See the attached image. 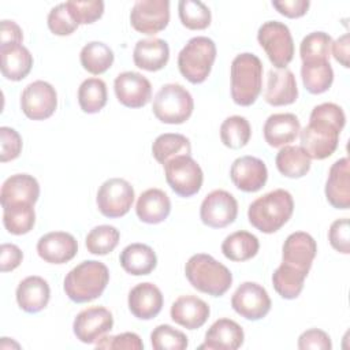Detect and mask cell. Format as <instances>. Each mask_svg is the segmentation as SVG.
I'll list each match as a JSON object with an SVG mask.
<instances>
[{
    "label": "cell",
    "mask_w": 350,
    "mask_h": 350,
    "mask_svg": "<svg viewBox=\"0 0 350 350\" xmlns=\"http://www.w3.org/2000/svg\"><path fill=\"white\" fill-rule=\"evenodd\" d=\"M33 204H14L3 208V224L12 235H23L31 231L36 223Z\"/></svg>",
    "instance_id": "38"
},
{
    "label": "cell",
    "mask_w": 350,
    "mask_h": 350,
    "mask_svg": "<svg viewBox=\"0 0 350 350\" xmlns=\"http://www.w3.org/2000/svg\"><path fill=\"white\" fill-rule=\"evenodd\" d=\"M301 78L309 93L321 94L331 88L334 82V70L329 62L302 63Z\"/></svg>",
    "instance_id": "35"
},
{
    "label": "cell",
    "mask_w": 350,
    "mask_h": 350,
    "mask_svg": "<svg viewBox=\"0 0 350 350\" xmlns=\"http://www.w3.org/2000/svg\"><path fill=\"white\" fill-rule=\"evenodd\" d=\"M168 59L170 46L167 41L156 37L138 40L133 51L134 64L146 71H159L164 68Z\"/></svg>",
    "instance_id": "28"
},
{
    "label": "cell",
    "mask_w": 350,
    "mask_h": 350,
    "mask_svg": "<svg viewBox=\"0 0 350 350\" xmlns=\"http://www.w3.org/2000/svg\"><path fill=\"white\" fill-rule=\"evenodd\" d=\"M1 74L10 81H22L33 67V56L22 44L0 46Z\"/></svg>",
    "instance_id": "30"
},
{
    "label": "cell",
    "mask_w": 350,
    "mask_h": 350,
    "mask_svg": "<svg viewBox=\"0 0 350 350\" xmlns=\"http://www.w3.org/2000/svg\"><path fill=\"white\" fill-rule=\"evenodd\" d=\"M23 34L19 25L14 21L3 19L0 23V46L22 44Z\"/></svg>",
    "instance_id": "53"
},
{
    "label": "cell",
    "mask_w": 350,
    "mask_h": 350,
    "mask_svg": "<svg viewBox=\"0 0 350 350\" xmlns=\"http://www.w3.org/2000/svg\"><path fill=\"white\" fill-rule=\"evenodd\" d=\"M298 349L301 350H331L332 343L329 335L319 328H310L304 331L298 338Z\"/></svg>",
    "instance_id": "50"
},
{
    "label": "cell",
    "mask_w": 350,
    "mask_h": 350,
    "mask_svg": "<svg viewBox=\"0 0 350 350\" xmlns=\"http://www.w3.org/2000/svg\"><path fill=\"white\" fill-rule=\"evenodd\" d=\"M310 157L301 146L286 145L283 146L275 159L278 171L287 178L298 179L305 176L310 170Z\"/></svg>",
    "instance_id": "33"
},
{
    "label": "cell",
    "mask_w": 350,
    "mask_h": 350,
    "mask_svg": "<svg viewBox=\"0 0 350 350\" xmlns=\"http://www.w3.org/2000/svg\"><path fill=\"white\" fill-rule=\"evenodd\" d=\"M46 23L49 30L56 36H70L78 27V23L70 15L66 3H60L49 11Z\"/></svg>",
    "instance_id": "46"
},
{
    "label": "cell",
    "mask_w": 350,
    "mask_h": 350,
    "mask_svg": "<svg viewBox=\"0 0 350 350\" xmlns=\"http://www.w3.org/2000/svg\"><path fill=\"white\" fill-rule=\"evenodd\" d=\"M127 304L134 317L139 320H152L161 312L164 298L156 284L145 282L130 290Z\"/></svg>",
    "instance_id": "20"
},
{
    "label": "cell",
    "mask_w": 350,
    "mask_h": 350,
    "mask_svg": "<svg viewBox=\"0 0 350 350\" xmlns=\"http://www.w3.org/2000/svg\"><path fill=\"white\" fill-rule=\"evenodd\" d=\"M257 40L275 68H287L294 57V41L284 23L279 21L264 22L258 27Z\"/></svg>",
    "instance_id": "8"
},
{
    "label": "cell",
    "mask_w": 350,
    "mask_h": 350,
    "mask_svg": "<svg viewBox=\"0 0 350 350\" xmlns=\"http://www.w3.org/2000/svg\"><path fill=\"white\" fill-rule=\"evenodd\" d=\"M109 282V271L97 260H86L74 267L64 278L63 290L75 304H85L98 298Z\"/></svg>",
    "instance_id": "3"
},
{
    "label": "cell",
    "mask_w": 350,
    "mask_h": 350,
    "mask_svg": "<svg viewBox=\"0 0 350 350\" xmlns=\"http://www.w3.org/2000/svg\"><path fill=\"white\" fill-rule=\"evenodd\" d=\"M23 260L22 250L14 243H3L0 247V265L3 272L14 271Z\"/></svg>",
    "instance_id": "52"
},
{
    "label": "cell",
    "mask_w": 350,
    "mask_h": 350,
    "mask_svg": "<svg viewBox=\"0 0 350 350\" xmlns=\"http://www.w3.org/2000/svg\"><path fill=\"white\" fill-rule=\"evenodd\" d=\"M264 98L269 105L282 107L295 103L298 98L297 81L288 68L269 70Z\"/></svg>",
    "instance_id": "21"
},
{
    "label": "cell",
    "mask_w": 350,
    "mask_h": 350,
    "mask_svg": "<svg viewBox=\"0 0 350 350\" xmlns=\"http://www.w3.org/2000/svg\"><path fill=\"white\" fill-rule=\"evenodd\" d=\"M113 327V316L104 306H90L81 310L72 323V331L82 343H96Z\"/></svg>",
    "instance_id": "15"
},
{
    "label": "cell",
    "mask_w": 350,
    "mask_h": 350,
    "mask_svg": "<svg viewBox=\"0 0 350 350\" xmlns=\"http://www.w3.org/2000/svg\"><path fill=\"white\" fill-rule=\"evenodd\" d=\"M120 232L116 227L109 224H101L93 227L85 239V245L89 253L96 256H105L118 246Z\"/></svg>",
    "instance_id": "42"
},
{
    "label": "cell",
    "mask_w": 350,
    "mask_h": 350,
    "mask_svg": "<svg viewBox=\"0 0 350 350\" xmlns=\"http://www.w3.org/2000/svg\"><path fill=\"white\" fill-rule=\"evenodd\" d=\"M252 137V127L246 118L239 115L228 116L220 126V139L230 149H241L247 145Z\"/></svg>",
    "instance_id": "40"
},
{
    "label": "cell",
    "mask_w": 350,
    "mask_h": 350,
    "mask_svg": "<svg viewBox=\"0 0 350 350\" xmlns=\"http://www.w3.org/2000/svg\"><path fill=\"white\" fill-rule=\"evenodd\" d=\"M178 14L182 25L189 30H204L211 25V10L200 0H180Z\"/></svg>",
    "instance_id": "43"
},
{
    "label": "cell",
    "mask_w": 350,
    "mask_h": 350,
    "mask_svg": "<svg viewBox=\"0 0 350 350\" xmlns=\"http://www.w3.org/2000/svg\"><path fill=\"white\" fill-rule=\"evenodd\" d=\"M310 1L309 0H279L272 1V7L276 11L287 18H301L309 10Z\"/></svg>",
    "instance_id": "51"
},
{
    "label": "cell",
    "mask_w": 350,
    "mask_h": 350,
    "mask_svg": "<svg viewBox=\"0 0 350 350\" xmlns=\"http://www.w3.org/2000/svg\"><path fill=\"white\" fill-rule=\"evenodd\" d=\"M107 85L100 78H88L78 88V104L85 113H97L107 104Z\"/></svg>",
    "instance_id": "37"
},
{
    "label": "cell",
    "mask_w": 350,
    "mask_h": 350,
    "mask_svg": "<svg viewBox=\"0 0 350 350\" xmlns=\"http://www.w3.org/2000/svg\"><path fill=\"white\" fill-rule=\"evenodd\" d=\"M118 101L127 108L145 107L152 98V85L146 77L135 71L120 72L113 82Z\"/></svg>",
    "instance_id": "17"
},
{
    "label": "cell",
    "mask_w": 350,
    "mask_h": 350,
    "mask_svg": "<svg viewBox=\"0 0 350 350\" xmlns=\"http://www.w3.org/2000/svg\"><path fill=\"white\" fill-rule=\"evenodd\" d=\"M78 252V242L70 232L52 231L37 242L38 256L49 264H64L72 260Z\"/></svg>",
    "instance_id": "19"
},
{
    "label": "cell",
    "mask_w": 350,
    "mask_h": 350,
    "mask_svg": "<svg viewBox=\"0 0 350 350\" xmlns=\"http://www.w3.org/2000/svg\"><path fill=\"white\" fill-rule=\"evenodd\" d=\"M325 198L336 209H349L350 206V170L349 159L336 160L329 171L325 182Z\"/></svg>",
    "instance_id": "24"
},
{
    "label": "cell",
    "mask_w": 350,
    "mask_h": 350,
    "mask_svg": "<svg viewBox=\"0 0 350 350\" xmlns=\"http://www.w3.org/2000/svg\"><path fill=\"white\" fill-rule=\"evenodd\" d=\"M131 26L148 36H154L164 30L170 22L168 0H138L130 12Z\"/></svg>",
    "instance_id": "14"
},
{
    "label": "cell",
    "mask_w": 350,
    "mask_h": 350,
    "mask_svg": "<svg viewBox=\"0 0 350 350\" xmlns=\"http://www.w3.org/2000/svg\"><path fill=\"white\" fill-rule=\"evenodd\" d=\"M153 115L167 124H182L193 113L194 100L179 83L163 85L153 98Z\"/></svg>",
    "instance_id": "7"
},
{
    "label": "cell",
    "mask_w": 350,
    "mask_h": 350,
    "mask_svg": "<svg viewBox=\"0 0 350 350\" xmlns=\"http://www.w3.org/2000/svg\"><path fill=\"white\" fill-rule=\"evenodd\" d=\"M317 253L313 237L304 231L290 234L282 247V264L295 268L308 276Z\"/></svg>",
    "instance_id": "16"
},
{
    "label": "cell",
    "mask_w": 350,
    "mask_h": 350,
    "mask_svg": "<svg viewBox=\"0 0 350 350\" xmlns=\"http://www.w3.org/2000/svg\"><path fill=\"white\" fill-rule=\"evenodd\" d=\"M328 241L336 252L342 254L350 253V227L347 217L332 221L328 230Z\"/></svg>",
    "instance_id": "48"
},
{
    "label": "cell",
    "mask_w": 350,
    "mask_h": 350,
    "mask_svg": "<svg viewBox=\"0 0 350 350\" xmlns=\"http://www.w3.org/2000/svg\"><path fill=\"white\" fill-rule=\"evenodd\" d=\"M122 268L134 276L149 275L157 265V256L154 250L145 243L127 245L119 256Z\"/></svg>",
    "instance_id": "31"
},
{
    "label": "cell",
    "mask_w": 350,
    "mask_h": 350,
    "mask_svg": "<svg viewBox=\"0 0 350 350\" xmlns=\"http://www.w3.org/2000/svg\"><path fill=\"white\" fill-rule=\"evenodd\" d=\"M66 7L78 25L93 23L104 14V1L101 0H68Z\"/></svg>",
    "instance_id": "45"
},
{
    "label": "cell",
    "mask_w": 350,
    "mask_h": 350,
    "mask_svg": "<svg viewBox=\"0 0 350 350\" xmlns=\"http://www.w3.org/2000/svg\"><path fill=\"white\" fill-rule=\"evenodd\" d=\"M115 55L112 49L101 41H90L81 49L79 60L82 67L93 74L100 75L111 68Z\"/></svg>",
    "instance_id": "36"
},
{
    "label": "cell",
    "mask_w": 350,
    "mask_h": 350,
    "mask_svg": "<svg viewBox=\"0 0 350 350\" xmlns=\"http://www.w3.org/2000/svg\"><path fill=\"white\" fill-rule=\"evenodd\" d=\"M185 275L196 290L212 297L224 295L232 284L231 271L205 253H197L187 260Z\"/></svg>",
    "instance_id": "4"
},
{
    "label": "cell",
    "mask_w": 350,
    "mask_h": 350,
    "mask_svg": "<svg viewBox=\"0 0 350 350\" xmlns=\"http://www.w3.org/2000/svg\"><path fill=\"white\" fill-rule=\"evenodd\" d=\"M260 249V242L256 235L249 231H235L227 235L221 243V252L226 258L237 262L253 258Z\"/></svg>",
    "instance_id": "32"
},
{
    "label": "cell",
    "mask_w": 350,
    "mask_h": 350,
    "mask_svg": "<svg viewBox=\"0 0 350 350\" xmlns=\"http://www.w3.org/2000/svg\"><path fill=\"white\" fill-rule=\"evenodd\" d=\"M150 343L154 350H185L189 346L187 336L168 324H160L152 331Z\"/></svg>",
    "instance_id": "44"
},
{
    "label": "cell",
    "mask_w": 350,
    "mask_h": 350,
    "mask_svg": "<svg viewBox=\"0 0 350 350\" xmlns=\"http://www.w3.org/2000/svg\"><path fill=\"white\" fill-rule=\"evenodd\" d=\"M245 334L242 327L231 319L216 320L205 332V340L200 349L208 350H237L243 345Z\"/></svg>",
    "instance_id": "22"
},
{
    "label": "cell",
    "mask_w": 350,
    "mask_h": 350,
    "mask_svg": "<svg viewBox=\"0 0 350 350\" xmlns=\"http://www.w3.org/2000/svg\"><path fill=\"white\" fill-rule=\"evenodd\" d=\"M21 108L31 120L48 119L57 108V93L49 82L41 79L34 81L23 89Z\"/></svg>",
    "instance_id": "11"
},
{
    "label": "cell",
    "mask_w": 350,
    "mask_h": 350,
    "mask_svg": "<svg viewBox=\"0 0 350 350\" xmlns=\"http://www.w3.org/2000/svg\"><path fill=\"white\" fill-rule=\"evenodd\" d=\"M294 200L284 189H275L257 200L247 209L249 223L264 234L280 230L293 216Z\"/></svg>",
    "instance_id": "2"
},
{
    "label": "cell",
    "mask_w": 350,
    "mask_h": 350,
    "mask_svg": "<svg viewBox=\"0 0 350 350\" xmlns=\"http://www.w3.org/2000/svg\"><path fill=\"white\" fill-rule=\"evenodd\" d=\"M165 180L175 194L191 197L197 194L204 182V174L200 164L190 156H178L164 164Z\"/></svg>",
    "instance_id": "9"
},
{
    "label": "cell",
    "mask_w": 350,
    "mask_h": 350,
    "mask_svg": "<svg viewBox=\"0 0 350 350\" xmlns=\"http://www.w3.org/2000/svg\"><path fill=\"white\" fill-rule=\"evenodd\" d=\"M346 123L343 109L334 103L316 105L309 116V123L299 131L301 148L310 159L324 160L338 148L339 134Z\"/></svg>",
    "instance_id": "1"
},
{
    "label": "cell",
    "mask_w": 350,
    "mask_h": 350,
    "mask_svg": "<svg viewBox=\"0 0 350 350\" xmlns=\"http://www.w3.org/2000/svg\"><path fill=\"white\" fill-rule=\"evenodd\" d=\"M305 278L306 275L295 268L280 264L272 273V284L282 298L295 299L304 288Z\"/></svg>",
    "instance_id": "39"
},
{
    "label": "cell",
    "mask_w": 350,
    "mask_h": 350,
    "mask_svg": "<svg viewBox=\"0 0 350 350\" xmlns=\"http://www.w3.org/2000/svg\"><path fill=\"white\" fill-rule=\"evenodd\" d=\"M40 197V185L37 179L29 174H15L7 178L1 186V206L14 204H36Z\"/></svg>",
    "instance_id": "23"
},
{
    "label": "cell",
    "mask_w": 350,
    "mask_h": 350,
    "mask_svg": "<svg viewBox=\"0 0 350 350\" xmlns=\"http://www.w3.org/2000/svg\"><path fill=\"white\" fill-rule=\"evenodd\" d=\"M16 302L26 313H38L46 308L51 298L48 282L41 276H27L16 287Z\"/></svg>",
    "instance_id": "26"
},
{
    "label": "cell",
    "mask_w": 350,
    "mask_h": 350,
    "mask_svg": "<svg viewBox=\"0 0 350 350\" xmlns=\"http://www.w3.org/2000/svg\"><path fill=\"white\" fill-rule=\"evenodd\" d=\"M170 314L176 324L187 329H197L206 323L211 309L204 299L196 295H180L172 304Z\"/></svg>",
    "instance_id": "25"
},
{
    "label": "cell",
    "mask_w": 350,
    "mask_h": 350,
    "mask_svg": "<svg viewBox=\"0 0 350 350\" xmlns=\"http://www.w3.org/2000/svg\"><path fill=\"white\" fill-rule=\"evenodd\" d=\"M332 38L325 31H313L305 36L299 45L302 63L329 62Z\"/></svg>",
    "instance_id": "41"
},
{
    "label": "cell",
    "mask_w": 350,
    "mask_h": 350,
    "mask_svg": "<svg viewBox=\"0 0 350 350\" xmlns=\"http://www.w3.org/2000/svg\"><path fill=\"white\" fill-rule=\"evenodd\" d=\"M134 189L123 178L107 179L98 189L96 202L105 217L115 219L124 216L134 202Z\"/></svg>",
    "instance_id": "10"
},
{
    "label": "cell",
    "mask_w": 350,
    "mask_h": 350,
    "mask_svg": "<svg viewBox=\"0 0 350 350\" xmlns=\"http://www.w3.org/2000/svg\"><path fill=\"white\" fill-rule=\"evenodd\" d=\"M0 161L7 163L15 160L22 152V137L19 133L11 127H0Z\"/></svg>",
    "instance_id": "47"
},
{
    "label": "cell",
    "mask_w": 350,
    "mask_h": 350,
    "mask_svg": "<svg viewBox=\"0 0 350 350\" xmlns=\"http://www.w3.org/2000/svg\"><path fill=\"white\" fill-rule=\"evenodd\" d=\"M299 131V119L290 112L269 115L262 129L264 139L272 148L286 146L298 137Z\"/></svg>",
    "instance_id": "27"
},
{
    "label": "cell",
    "mask_w": 350,
    "mask_h": 350,
    "mask_svg": "<svg viewBox=\"0 0 350 350\" xmlns=\"http://www.w3.org/2000/svg\"><path fill=\"white\" fill-rule=\"evenodd\" d=\"M171 212V200L161 189H148L138 197L135 213L138 219L148 224L164 221Z\"/></svg>",
    "instance_id": "29"
},
{
    "label": "cell",
    "mask_w": 350,
    "mask_h": 350,
    "mask_svg": "<svg viewBox=\"0 0 350 350\" xmlns=\"http://www.w3.org/2000/svg\"><path fill=\"white\" fill-rule=\"evenodd\" d=\"M216 59V44L212 38L197 36L187 41L178 55V68L191 83H202L211 74Z\"/></svg>",
    "instance_id": "6"
},
{
    "label": "cell",
    "mask_w": 350,
    "mask_h": 350,
    "mask_svg": "<svg viewBox=\"0 0 350 350\" xmlns=\"http://www.w3.org/2000/svg\"><path fill=\"white\" fill-rule=\"evenodd\" d=\"M97 349H127V350H142L144 343L141 338L134 332H123L113 336H103L96 342Z\"/></svg>",
    "instance_id": "49"
},
{
    "label": "cell",
    "mask_w": 350,
    "mask_h": 350,
    "mask_svg": "<svg viewBox=\"0 0 350 350\" xmlns=\"http://www.w3.org/2000/svg\"><path fill=\"white\" fill-rule=\"evenodd\" d=\"M349 34L345 33L335 41H332V55L336 62H339L343 67H349Z\"/></svg>",
    "instance_id": "54"
},
{
    "label": "cell",
    "mask_w": 350,
    "mask_h": 350,
    "mask_svg": "<svg viewBox=\"0 0 350 350\" xmlns=\"http://www.w3.org/2000/svg\"><path fill=\"white\" fill-rule=\"evenodd\" d=\"M230 178L234 186L245 193H254L264 187L268 179L265 163L254 156H242L232 161Z\"/></svg>",
    "instance_id": "18"
},
{
    "label": "cell",
    "mask_w": 350,
    "mask_h": 350,
    "mask_svg": "<svg viewBox=\"0 0 350 350\" xmlns=\"http://www.w3.org/2000/svg\"><path fill=\"white\" fill-rule=\"evenodd\" d=\"M238 202L235 197L221 189L211 191L200 206L201 221L211 228H224L235 221Z\"/></svg>",
    "instance_id": "13"
},
{
    "label": "cell",
    "mask_w": 350,
    "mask_h": 350,
    "mask_svg": "<svg viewBox=\"0 0 350 350\" xmlns=\"http://www.w3.org/2000/svg\"><path fill=\"white\" fill-rule=\"evenodd\" d=\"M191 153V144L187 137L178 133H165L159 135L152 144V154L157 163L165 164L167 161Z\"/></svg>",
    "instance_id": "34"
},
{
    "label": "cell",
    "mask_w": 350,
    "mask_h": 350,
    "mask_svg": "<svg viewBox=\"0 0 350 350\" xmlns=\"http://www.w3.org/2000/svg\"><path fill=\"white\" fill-rule=\"evenodd\" d=\"M231 306L243 319L257 321L271 310V298L261 284L243 282L232 294Z\"/></svg>",
    "instance_id": "12"
},
{
    "label": "cell",
    "mask_w": 350,
    "mask_h": 350,
    "mask_svg": "<svg viewBox=\"0 0 350 350\" xmlns=\"http://www.w3.org/2000/svg\"><path fill=\"white\" fill-rule=\"evenodd\" d=\"M231 97L241 107L256 103L262 88V63L258 56L243 52L231 62Z\"/></svg>",
    "instance_id": "5"
}]
</instances>
